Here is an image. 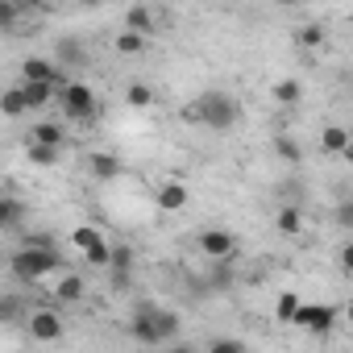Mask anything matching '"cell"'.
Returning <instances> with one entry per match:
<instances>
[{
  "label": "cell",
  "instance_id": "1",
  "mask_svg": "<svg viewBox=\"0 0 353 353\" xmlns=\"http://www.w3.org/2000/svg\"><path fill=\"white\" fill-rule=\"evenodd\" d=\"M183 117L200 121V125H204V129H212V133H229V129L241 121V108H237V100H233L229 92L212 88V92L196 96V104H192V108H183Z\"/></svg>",
  "mask_w": 353,
  "mask_h": 353
},
{
  "label": "cell",
  "instance_id": "2",
  "mask_svg": "<svg viewBox=\"0 0 353 353\" xmlns=\"http://www.w3.org/2000/svg\"><path fill=\"white\" fill-rule=\"evenodd\" d=\"M9 266H13V274L21 283H42V279H50V274L63 270V258H59L54 245H21Z\"/></svg>",
  "mask_w": 353,
  "mask_h": 353
},
{
  "label": "cell",
  "instance_id": "3",
  "mask_svg": "<svg viewBox=\"0 0 353 353\" xmlns=\"http://www.w3.org/2000/svg\"><path fill=\"white\" fill-rule=\"evenodd\" d=\"M59 108L71 117V121H92L96 117V92L88 88V83H63V92H59Z\"/></svg>",
  "mask_w": 353,
  "mask_h": 353
},
{
  "label": "cell",
  "instance_id": "4",
  "mask_svg": "<svg viewBox=\"0 0 353 353\" xmlns=\"http://www.w3.org/2000/svg\"><path fill=\"white\" fill-rule=\"evenodd\" d=\"M291 324L303 328V332H312V336H328V332L336 328V307H332V303H307V299H303Z\"/></svg>",
  "mask_w": 353,
  "mask_h": 353
},
{
  "label": "cell",
  "instance_id": "5",
  "mask_svg": "<svg viewBox=\"0 0 353 353\" xmlns=\"http://www.w3.org/2000/svg\"><path fill=\"white\" fill-rule=\"evenodd\" d=\"M71 245L88 258V266H108V254H112V245L104 241V233L100 229H92V225H79V229H71Z\"/></svg>",
  "mask_w": 353,
  "mask_h": 353
},
{
  "label": "cell",
  "instance_id": "6",
  "mask_svg": "<svg viewBox=\"0 0 353 353\" xmlns=\"http://www.w3.org/2000/svg\"><path fill=\"white\" fill-rule=\"evenodd\" d=\"M196 245H200V254H204L208 262H229V258L237 254V237H233L229 229H204V233L196 237Z\"/></svg>",
  "mask_w": 353,
  "mask_h": 353
},
{
  "label": "cell",
  "instance_id": "7",
  "mask_svg": "<svg viewBox=\"0 0 353 353\" xmlns=\"http://www.w3.org/2000/svg\"><path fill=\"white\" fill-rule=\"evenodd\" d=\"M26 332H30L34 341H59V336H63V316H59L54 307H34V312L26 316Z\"/></svg>",
  "mask_w": 353,
  "mask_h": 353
},
{
  "label": "cell",
  "instance_id": "8",
  "mask_svg": "<svg viewBox=\"0 0 353 353\" xmlns=\"http://www.w3.org/2000/svg\"><path fill=\"white\" fill-rule=\"evenodd\" d=\"M21 83H54V88H63L67 79H63V71H59L50 59H38V54H34V59L21 63Z\"/></svg>",
  "mask_w": 353,
  "mask_h": 353
},
{
  "label": "cell",
  "instance_id": "9",
  "mask_svg": "<svg viewBox=\"0 0 353 353\" xmlns=\"http://www.w3.org/2000/svg\"><path fill=\"white\" fill-rule=\"evenodd\" d=\"M188 200H192V192H188V183H179V179H170V183H162V188L154 192L158 212H183Z\"/></svg>",
  "mask_w": 353,
  "mask_h": 353
},
{
  "label": "cell",
  "instance_id": "10",
  "mask_svg": "<svg viewBox=\"0 0 353 353\" xmlns=\"http://www.w3.org/2000/svg\"><path fill=\"white\" fill-rule=\"evenodd\" d=\"M154 307L158 303H137V312L129 320V336L137 345H158V336H154Z\"/></svg>",
  "mask_w": 353,
  "mask_h": 353
},
{
  "label": "cell",
  "instance_id": "11",
  "mask_svg": "<svg viewBox=\"0 0 353 353\" xmlns=\"http://www.w3.org/2000/svg\"><path fill=\"white\" fill-rule=\"evenodd\" d=\"M88 170H92V179H100V183H112V179H121V158L117 154H104V150H92L88 154Z\"/></svg>",
  "mask_w": 353,
  "mask_h": 353
},
{
  "label": "cell",
  "instance_id": "12",
  "mask_svg": "<svg viewBox=\"0 0 353 353\" xmlns=\"http://www.w3.org/2000/svg\"><path fill=\"white\" fill-rule=\"evenodd\" d=\"M125 30L137 34V38H150V34L158 30V13H154L150 5H129V9H125Z\"/></svg>",
  "mask_w": 353,
  "mask_h": 353
},
{
  "label": "cell",
  "instance_id": "13",
  "mask_svg": "<svg viewBox=\"0 0 353 353\" xmlns=\"http://www.w3.org/2000/svg\"><path fill=\"white\" fill-rule=\"evenodd\" d=\"M320 150L332 154V158H353L349 129H345V125H328V129H320Z\"/></svg>",
  "mask_w": 353,
  "mask_h": 353
},
{
  "label": "cell",
  "instance_id": "14",
  "mask_svg": "<svg viewBox=\"0 0 353 353\" xmlns=\"http://www.w3.org/2000/svg\"><path fill=\"white\" fill-rule=\"evenodd\" d=\"M83 59H88V46H83L79 38H59V42H54V59H50V63H54L59 71H63V67H79Z\"/></svg>",
  "mask_w": 353,
  "mask_h": 353
},
{
  "label": "cell",
  "instance_id": "15",
  "mask_svg": "<svg viewBox=\"0 0 353 353\" xmlns=\"http://www.w3.org/2000/svg\"><path fill=\"white\" fill-rule=\"evenodd\" d=\"M83 291H88V287H83V279H79V274H59V279H54V295H50V299H54V303H79V299H83Z\"/></svg>",
  "mask_w": 353,
  "mask_h": 353
},
{
  "label": "cell",
  "instance_id": "16",
  "mask_svg": "<svg viewBox=\"0 0 353 353\" xmlns=\"http://www.w3.org/2000/svg\"><path fill=\"white\" fill-rule=\"evenodd\" d=\"M154 336H158V345H166V341L179 336V312H170V307H154Z\"/></svg>",
  "mask_w": 353,
  "mask_h": 353
},
{
  "label": "cell",
  "instance_id": "17",
  "mask_svg": "<svg viewBox=\"0 0 353 353\" xmlns=\"http://www.w3.org/2000/svg\"><path fill=\"white\" fill-rule=\"evenodd\" d=\"M30 145H46V150H63V129L54 121H38L30 129Z\"/></svg>",
  "mask_w": 353,
  "mask_h": 353
},
{
  "label": "cell",
  "instance_id": "18",
  "mask_svg": "<svg viewBox=\"0 0 353 353\" xmlns=\"http://www.w3.org/2000/svg\"><path fill=\"white\" fill-rule=\"evenodd\" d=\"M108 266H112V283L125 287V283H129V270H133V250H129V245H112Z\"/></svg>",
  "mask_w": 353,
  "mask_h": 353
},
{
  "label": "cell",
  "instance_id": "19",
  "mask_svg": "<svg viewBox=\"0 0 353 353\" xmlns=\"http://www.w3.org/2000/svg\"><path fill=\"white\" fill-rule=\"evenodd\" d=\"M21 92H26V108H46L50 100H59L63 88H54V83H21Z\"/></svg>",
  "mask_w": 353,
  "mask_h": 353
},
{
  "label": "cell",
  "instance_id": "20",
  "mask_svg": "<svg viewBox=\"0 0 353 353\" xmlns=\"http://www.w3.org/2000/svg\"><path fill=\"white\" fill-rule=\"evenodd\" d=\"M270 96H274L279 108H295V104L303 100V83H299V79H279V83L270 88Z\"/></svg>",
  "mask_w": 353,
  "mask_h": 353
},
{
  "label": "cell",
  "instance_id": "21",
  "mask_svg": "<svg viewBox=\"0 0 353 353\" xmlns=\"http://www.w3.org/2000/svg\"><path fill=\"white\" fill-rule=\"evenodd\" d=\"M295 42H299L303 50H320V46L328 42V30H324L320 21H307V26H299V30H295Z\"/></svg>",
  "mask_w": 353,
  "mask_h": 353
},
{
  "label": "cell",
  "instance_id": "22",
  "mask_svg": "<svg viewBox=\"0 0 353 353\" xmlns=\"http://www.w3.org/2000/svg\"><path fill=\"white\" fill-rule=\"evenodd\" d=\"M21 112H30L26 108V92H21V83H13V88L0 92V117H21Z\"/></svg>",
  "mask_w": 353,
  "mask_h": 353
},
{
  "label": "cell",
  "instance_id": "23",
  "mask_svg": "<svg viewBox=\"0 0 353 353\" xmlns=\"http://www.w3.org/2000/svg\"><path fill=\"white\" fill-rule=\"evenodd\" d=\"M279 233H287V237H299L303 233V212L295 204H283L279 208Z\"/></svg>",
  "mask_w": 353,
  "mask_h": 353
},
{
  "label": "cell",
  "instance_id": "24",
  "mask_svg": "<svg viewBox=\"0 0 353 353\" xmlns=\"http://www.w3.org/2000/svg\"><path fill=\"white\" fill-rule=\"evenodd\" d=\"M21 17H26V5L21 0H0V30H17L21 26Z\"/></svg>",
  "mask_w": 353,
  "mask_h": 353
},
{
  "label": "cell",
  "instance_id": "25",
  "mask_svg": "<svg viewBox=\"0 0 353 353\" xmlns=\"http://www.w3.org/2000/svg\"><path fill=\"white\" fill-rule=\"evenodd\" d=\"M274 154H279L287 166H299V162H303V150H299V141H295V137H287V133H279V137H274Z\"/></svg>",
  "mask_w": 353,
  "mask_h": 353
},
{
  "label": "cell",
  "instance_id": "26",
  "mask_svg": "<svg viewBox=\"0 0 353 353\" xmlns=\"http://www.w3.org/2000/svg\"><path fill=\"white\" fill-rule=\"evenodd\" d=\"M299 303H303V295L283 291V295H279V303H274V320H279V324H291V320H295V312H299Z\"/></svg>",
  "mask_w": 353,
  "mask_h": 353
},
{
  "label": "cell",
  "instance_id": "27",
  "mask_svg": "<svg viewBox=\"0 0 353 353\" xmlns=\"http://www.w3.org/2000/svg\"><path fill=\"white\" fill-rule=\"evenodd\" d=\"M26 316V299L21 295H0V324H17Z\"/></svg>",
  "mask_w": 353,
  "mask_h": 353
},
{
  "label": "cell",
  "instance_id": "28",
  "mask_svg": "<svg viewBox=\"0 0 353 353\" xmlns=\"http://www.w3.org/2000/svg\"><path fill=\"white\" fill-rule=\"evenodd\" d=\"M26 216V204L21 200H9V196H0V229H9V225H21Z\"/></svg>",
  "mask_w": 353,
  "mask_h": 353
},
{
  "label": "cell",
  "instance_id": "29",
  "mask_svg": "<svg viewBox=\"0 0 353 353\" xmlns=\"http://www.w3.org/2000/svg\"><path fill=\"white\" fill-rule=\"evenodd\" d=\"M112 46H117V54H125V59H133V54H141V50H145V38H137V34H129V30H121V34L112 38Z\"/></svg>",
  "mask_w": 353,
  "mask_h": 353
},
{
  "label": "cell",
  "instance_id": "30",
  "mask_svg": "<svg viewBox=\"0 0 353 353\" xmlns=\"http://www.w3.org/2000/svg\"><path fill=\"white\" fill-rule=\"evenodd\" d=\"M125 100H129L133 108H150V104H154V88H150V83H129V88H125Z\"/></svg>",
  "mask_w": 353,
  "mask_h": 353
},
{
  "label": "cell",
  "instance_id": "31",
  "mask_svg": "<svg viewBox=\"0 0 353 353\" xmlns=\"http://www.w3.org/2000/svg\"><path fill=\"white\" fill-rule=\"evenodd\" d=\"M26 158H30L34 166H59L63 150H46V145H26Z\"/></svg>",
  "mask_w": 353,
  "mask_h": 353
},
{
  "label": "cell",
  "instance_id": "32",
  "mask_svg": "<svg viewBox=\"0 0 353 353\" xmlns=\"http://www.w3.org/2000/svg\"><path fill=\"white\" fill-rule=\"evenodd\" d=\"M208 283H212V287H233V270H229V262H212Z\"/></svg>",
  "mask_w": 353,
  "mask_h": 353
},
{
  "label": "cell",
  "instance_id": "33",
  "mask_svg": "<svg viewBox=\"0 0 353 353\" xmlns=\"http://www.w3.org/2000/svg\"><path fill=\"white\" fill-rule=\"evenodd\" d=\"M208 353H245V345H241V341H229V336H216V341L208 345Z\"/></svg>",
  "mask_w": 353,
  "mask_h": 353
},
{
  "label": "cell",
  "instance_id": "34",
  "mask_svg": "<svg viewBox=\"0 0 353 353\" xmlns=\"http://www.w3.org/2000/svg\"><path fill=\"white\" fill-rule=\"evenodd\" d=\"M336 225H341V229H349V225H353V204H349V200H341V204H336Z\"/></svg>",
  "mask_w": 353,
  "mask_h": 353
},
{
  "label": "cell",
  "instance_id": "35",
  "mask_svg": "<svg viewBox=\"0 0 353 353\" xmlns=\"http://www.w3.org/2000/svg\"><path fill=\"white\" fill-rule=\"evenodd\" d=\"M349 270H353V250L345 245V250H341V274H349Z\"/></svg>",
  "mask_w": 353,
  "mask_h": 353
},
{
  "label": "cell",
  "instance_id": "36",
  "mask_svg": "<svg viewBox=\"0 0 353 353\" xmlns=\"http://www.w3.org/2000/svg\"><path fill=\"white\" fill-rule=\"evenodd\" d=\"M174 353H196V349H174Z\"/></svg>",
  "mask_w": 353,
  "mask_h": 353
}]
</instances>
